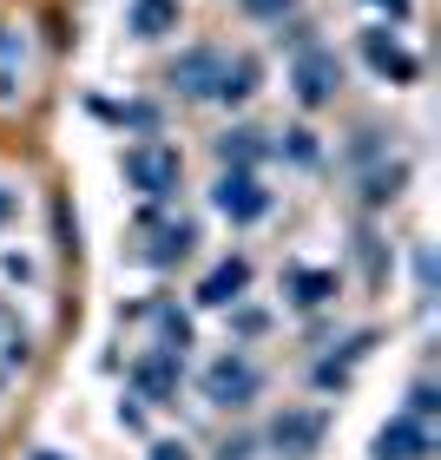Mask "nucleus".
Returning a JSON list of instances; mask_svg holds the SVG:
<instances>
[{
  "instance_id": "1",
  "label": "nucleus",
  "mask_w": 441,
  "mask_h": 460,
  "mask_svg": "<svg viewBox=\"0 0 441 460\" xmlns=\"http://www.w3.org/2000/svg\"><path fill=\"white\" fill-rule=\"evenodd\" d=\"M250 395V368H231V362H217V375H211V395Z\"/></svg>"
},
{
  "instance_id": "2",
  "label": "nucleus",
  "mask_w": 441,
  "mask_h": 460,
  "mask_svg": "<svg viewBox=\"0 0 441 460\" xmlns=\"http://www.w3.org/2000/svg\"><path fill=\"white\" fill-rule=\"evenodd\" d=\"M316 434H323V421H316V415H303V421H277V440H297V448H310Z\"/></svg>"
},
{
  "instance_id": "3",
  "label": "nucleus",
  "mask_w": 441,
  "mask_h": 460,
  "mask_svg": "<svg viewBox=\"0 0 441 460\" xmlns=\"http://www.w3.org/2000/svg\"><path fill=\"white\" fill-rule=\"evenodd\" d=\"M225 289H244V263H231V270H217V277L205 283V303H225Z\"/></svg>"
},
{
  "instance_id": "4",
  "label": "nucleus",
  "mask_w": 441,
  "mask_h": 460,
  "mask_svg": "<svg viewBox=\"0 0 441 460\" xmlns=\"http://www.w3.org/2000/svg\"><path fill=\"white\" fill-rule=\"evenodd\" d=\"M159 460H184V448H159Z\"/></svg>"
}]
</instances>
